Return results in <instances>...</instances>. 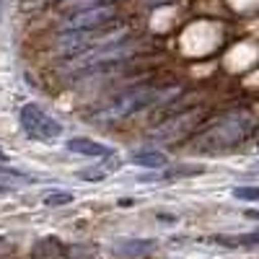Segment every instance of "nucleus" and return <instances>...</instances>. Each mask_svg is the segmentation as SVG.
Listing matches in <instances>:
<instances>
[{
  "label": "nucleus",
  "mask_w": 259,
  "mask_h": 259,
  "mask_svg": "<svg viewBox=\"0 0 259 259\" xmlns=\"http://www.w3.org/2000/svg\"><path fill=\"white\" fill-rule=\"evenodd\" d=\"M119 34L114 29H109V26H101V29H68V34L60 36V50L65 55H80V52H89L91 47L117 45L114 39Z\"/></svg>",
  "instance_id": "3"
},
{
  "label": "nucleus",
  "mask_w": 259,
  "mask_h": 259,
  "mask_svg": "<svg viewBox=\"0 0 259 259\" xmlns=\"http://www.w3.org/2000/svg\"><path fill=\"white\" fill-rule=\"evenodd\" d=\"M68 150L78 156H89V158H109L112 156V148L109 145H101L91 138H70L68 140Z\"/></svg>",
  "instance_id": "8"
},
{
  "label": "nucleus",
  "mask_w": 259,
  "mask_h": 259,
  "mask_svg": "<svg viewBox=\"0 0 259 259\" xmlns=\"http://www.w3.org/2000/svg\"><path fill=\"white\" fill-rule=\"evenodd\" d=\"M254 117L249 112H228L223 114L212 127L202 130L197 135V145L200 150H223V148H233L236 143H241L251 135L254 130Z\"/></svg>",
  "instance_id": "2"
},
{
  "label": "nucleus",
  "mask_w": 259,
  "mask_h": 259,
  "mask_svg": "<svg viewBox=\"0 0 259 259\" xmlns=\"http://www.w3.org/2000/svg\"><path fill=\"white\" fill-rule=\"evenodd\" d=\"M205 112L202 109H192V112H184L179 117H171L166 119L163 124H158L156 130H150L148 138L153 140H163V143H177V140H184L187 135H192L194 130H197V124L202 122Z\"/></svg>",
  "instance_id": "5"
},
{
  "label": "nucleus",
  "mask_w": 259,
  "mask_h": 259,
  "mask_svg": "<svg viewBox=\"0 0 259 259\" xmlns=\"http://www.w3.org/2000/svg\"><path fill=\"white\" fill-rule=\"evenodd\" d=\"M233 197L236 200H259V187H236Z\"/></svg>",
  "instance_id": "15"
},
{
  "label": "nucleus",
  "mask_w": 259,
  "mask_h": 259,
  "mask_svg": "<svg viewBox=\"0 0 259 259\" xmlns=\"http://www.w3.org/2000/svg\"><path fill=\"white\" fill-rule=\"evenodd\" d=\"M212 241L228 249H259V231L239 233V236H212Z\"/></svg>",
  "instance_id": "9"
},
{
  "label": "nucleus",
  "mask_w": 259,
  "mask_h": 259,
  "mask_svg": "<svg viewBox=\"0 0 259 259\" xmlns=\"http://www.w3.org/2000/svg\"><path fill=\"white\" fill-rule=\"evenodd\" d=\"M194 174H202V166H182V168H168L163 179H174V177H194Z\"/></svg>",
  "instance_id": "13"
},
{
  "label": "nucleus",
  "mask_w": 259,
  "mask_h": 259,
  "mask_svg": "<svg viewBox=\"0 0 259 259\" xmlns=\"http://www.w3.org/2000/svg\"><path fill=\"white\" fill-rule=\"evenodd\" d=\"M36 182V177L24 174V171H16V168H0V192L3 189H18L24 184Z\"/></svg>",
  "instance_id": "10"
},
{
  "label": "nucleus",
  "mask_w": 259,
  "mask_h": 259,
  "mask_svg": "<svg viewBox=\"0 0 259 259\" xmlns=\"http://www.w3.org/2000/svg\"><path fill=\"white\" fill-rule=\"evenodd\" d=\"M68 202H73L70 192H52L45 197V205H50V207H60V205H68Z\"/></svg>",
  "instance_id": "14"
},
{
  "label": "nucleus",
  "mask_w": 259,
  "mask_h": 259,
  "mask_svg": "<svg viewBox=\"0 0 259 259\" xmlns=\"http://www.w3.org/2000/svg\"><path fill=\"white\" fill-rule=\"evenodd\" d=\"M65 6L73 8V11H85L91 6H99V0H65Z\"/></svg>",
  "instance_id": "16"
},
{
  "label": "nucleus",
  "mask_w": 259,
  "mask_h": 259,
  "mask_svg": "<svg viewBox=\"0 0 259 259\" xmlns=\"http://www.w3.org/2000/svg\"><path fill=\"white\" fill-rule=\"evenodd\" d=\"M117 11L112 6H91L85 11H75L68 18V29H101V26H109L114 21Z\"/></svg>",
  "instance_id": "6"
},
{
  "label": "nucleus",
  "mask_w": 259,
  "mask_h": 259,
  "mask_svg": "<svg viewBox=\"0 0 259 259\" xmlns=\"http://www.w3.org/2000/svg\"><path fill=\"white\" fill-rule=\"evenodd\" d=\"M62 254H68V251H65V246H62V241L60 239H52V236L36 241V246L31 249V256H36V259H50V256H62Z\"/></svg>",
  "instance_id": "12"
},
{
  "label": "nucleus",
  "mask_w": 259,
  "mask_h": 259,
  "mask_svg": "<svg viewBox=\"0 0 259 259\" xmlns=\"http://www.w3.org/2000/svg\"><path fill=\"white\" fill-rule=\"evenodd\" d=\"M133 163L135 166H143V168H163L168 163L166 153H161V150H138V153H133Z\"/></svg>",
  "instance_id": "11"
},
{
  "label": "nucleus",
  "mask_w": 259,
  "mask_h": 259,
  "mask_svg": "<svg viewBox=\"0 0 259 259\" xmlns=\"http://www.w3.org/2000/svg\"><path fill=\"white\" fill-rule=\"evenodd\" d=\"M158 249V244L153 239H117L112 244V251L119 254V256H130V259H135V256H148V254H153Z\"/></svg>",
  "instance_id": "7"
},
{
  "label": "nucleus",
  "mask_w": 259,
  "mask_h": 259,
  "mask_svg": "<svg viewBox=\"0 0 259 259\" xmlns=\"http://www.w3.org/2000/svg\"><path fill=\"white\" fill-rule=\"evenodd\" d=\"M177 96H179V85H135V89H127V91L112 96L109 101H104L99 109H94L89 114V119L106 127L112 122L133 117L153 104H168Z\"/></svg>",
  "instance_id": "1"
},
{
  "label": "nucleus",
  "mask_w": 259,
  "mask_h": 259,
  "mask_svg": "<svg viewBox=\"0 0 259 259\" xmlns=\"http://www.w3.org/2000/svg\"><path fill=\"white\" fill-rule=\"evenodd\" d=\"M21 127H24V133L29 138L45 140V143H52L62 135V124L55 117H50L39 104H26L21 109Z\"/></svg>",
  "instance_id": "4"
}]
</instances>
